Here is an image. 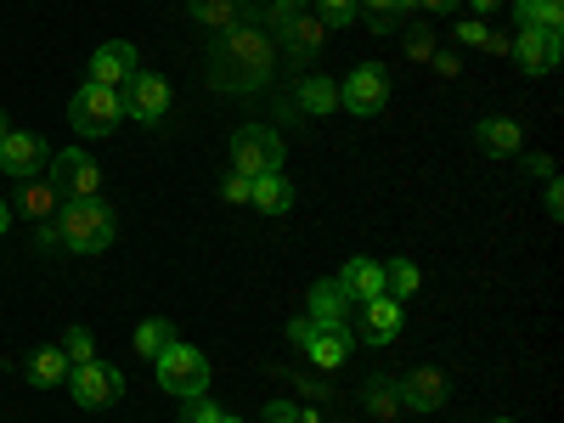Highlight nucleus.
<instances>
[{
  "label": "nucleus",
  "instance_id": "1",
  "mask_svg": "<svg viewBox=\"0 0 564 423\" xmlns=\"http://www.w3.org/2000/svg\"><path fill=\"white\" fill-rule=\"evenodd\" d=\"M276 63V45L260 23H238V29H220L215 34V52H209V85L220 90H260L271 79Z\"/></svg>",
  "mask_w": 564,
  "mask_h": 423
},
{
  "label": "nucleus",
  "instance_id": "2",
  "mask_svg": "<svg viewBox=\"0 0 564 423\" xmlns=\"http://www.w3.org/2000/svg\"><path fill=\"white\" fill-rule=\"evenodd\" d=\"M52 238H57V249H74V254H102L113 243V209L102 198H74L57 209Z\"/></svg>",
  "mask_w": 564,
  "mask_h": 423
},
{
  "label": "nucleus",
  "instance_id": "3",
  "mask_svg": "<svg viewBox=\"0 0 564 423\" xmlns=\"http://www.w3.org/2000/svg\"><path fill=\"white\" fill-rule=\"evenodd\" d=\"M159 384L170 390V395H181V401H193V395H204L209 390V361H204V350H193V345H170L159 361Z\"/></svg>",
  "mask_w": 564,
  "mask_h": 423
},
{
  "label": "nucleus",
  "instance_id": "4",
  "mask_svg": "<svg viewBox=\"0 0 564 423\" xmlns=\"http://www.w3.org/2000/svg\"><path fill=\"white\" fill-rule=\"evenodd\" d=\"M282 170V141L276 130L265 124H243L238 135H231V175H276Z\"/></svg>",
  "mask_w": 564,
  "mask_h": 423
},
{
  "label": "nucleus",
  "instance_id": "5",
  "mask_svg": "<svg viewBox=\"0 0 564 423\" xmlns=\"http://www.w3.org/2000/svg\"><path fill=\"white\" fill-rule=\"evenodd\" d=\"M68 119H74L79 135H108L124 119V102H119V90H108V85H79L74 102H68Z\"/></svg>",
  "mask_w": 564,
  "mask_h": 423
},
{
  "label": "nucleus",
  "instance_id": "6",
  "mask_svg": "<svg viewBox=\"0 0 564 423\" xmlns=\"http://www.w3.org/2000/svg\"><path fill=\"white\" fill-rule=\"evenodd\" d=\"M265 29H276L294 57H316L322 45H327V23L316 12H305V7H271L265 12Z\"/></svg>",
  "mask_w": 564,
  "mask_h": 423
},
{
  "label": "nucleus",
  "instance_id": "7",
  "mask_svg": "<svg viewBox=\"0 0 564 423\" xmlns=\"http://www.w3.org/2000/svg\"><path fill=\"white\" fill-rule=\"evenodd\" d=\"M45 181H52L57 193H63V204H74V198H97V193H102V164L90 159V153H79V148H68V153L52 159Z\"/></svg>",
  "mask_w": 564,
  "mask_h": 423
},
{
  "label": "nucleus",
  "instance_id": "8",
  "mask_svg": "<svg viewBox=\"0 0 564 423\" xmlns=\"http://www.w3.org/2000/svg\"><path fill=\"white\" fill-rule=\"evenodd\" d=\"M384 102H390V74H384V63H361V68L339 85V108H350V113H361V119L384 113Z\"/></svg>",
  "mask_w": 564,
  "mask_h": 423
},
{
  "label": "nucleus",
  "instance_id": "9",
  "mask_svg": "<svg viewBox=\"0 0 564 423\" xmlns=\"http://www.w3.org/2000/svg\"><path fill=\"white\" fill-rule=\"evenodd\" d=\"M119 390H124V379H119V367H108V361H79V367L68 372V395H74L85 412H102Z\"/></svg>",
  "mask_w": 564,
  "mask_h": 423
},
{
  "label": "nucleus",
  "instance_id": "10",
  "mask_svg": "<svg viewBox=\"0 0 564 423\" xmlns=\"http://www.w3.org/2000/svg\"><path fill=\"white\" fill-rule=\"evenodd\" d=\"M119 102H124L130 119L159 124V119L170 113V79H159V74H130V79L119 85Z\"/></svg>",
  "mask_w": 564,
  "mask_h": 423
},
{
  "label": "nucleus",
  "instance_id": "11",
  "mask_svg": "<svg viewBox=\"0 0 564 423\" xmlns=\"http://www.w3.org/2000/svg\"><path fill=\"white\" fill-rule=\"evenodd\" d=\"M45 164H52V153H45V141L34 130H7V141H0V170L12 181H34V175H45Z\"/></svg>",
  "mask_w": 564,
  "mask_h": 423
},
{
  "label": "nucleus",
  "instance_id": "12",
  "mask_svg": "<svg viewBox=\"0 0 564 423\" xmlns=\"http://www.w3.org/2000/svg\"><path fill=\"white\" fill-rule=\"evenodd\" d=\"M508 57L520 63L525 74H553L558 68V34H542V29H520L508 45Z\"/></svg>",
  "mask_w": 564,
  "mask_h": 423
},
{
  "label": "nucleus",
  "instance_id": "13",
  "mask_svg": "<svg viewBox=\"0 0 564 423\" xmlns=\"http://www.w3.org/2000/svg\"><path fill=\"white\" fill-rule=\"evenodd\" d=\"M130 74H141V68H135V45H130V40H108V45H97V57H90V85L119 90Z\"/></svg>",
  "mask_w": 564,
  "mask_h": 423
},
{
  "label": "nucleus",
  "instance_id": "14",
  "mask_svg": "<svg viewBox=\"0 0 564 423\" xmlns=\"http://www.w3.org/2000/svg\"><path fill=\"white\" fill-rule=\"evenodd\" d=\"M401 322H406V311H401L395 294L361 300V339H367V345H390V339L401 334Z\"/></svg>",
  "mask_w": 564,
  "mask_h": 423
},
{
  "label": "nucleus",
  "instance_id": "15",
  "mask_svg": "<svg viewBox=\"0 0 564 423\" xmlns=\"http://www.w3.org/2000/svg\"><path fill=\"white\" fill-rule=\"evenodd\" d=\"M395 390H401V406L435 412V406H446V372H441V367H412Z\"/></svg>",
  "mask_w": 564,
  "mask_h": 423
},
{
  "label": "nucleus",
  "instance_id": "16",
  "mask_svg": "<svg viewBox=\"0 0 564 423\" xmlns=\"http://www.w3.org/2000/svg\"><path fill=\"white\" fill-rule=\"evenodd\" d=\"M334 282H339L356 305H361V300H379V294H384V260H361V254H356V260H345V271H339Z\"/></svg>",
  "mask_w": 564,
  "mask_h": 423
},
{
  "label": "nucleus",
  "instance_id": "17",
  "mask_svg": "<svg viewBox=\"0 0 564 423\" xmlns=\"http://www.w3.org/2000/svg\"><path fill=\"white\" fill-rule=\"evenodd\" d=\"M350 294L339 289V282H316V289H311V305H305V316L316 322V327H345L350 322Z\"/></svg>",
  "mask_w": 564,
  "mask_h": 423
},
{
  "label": "nucleus",
  "instance_id": "18",
  "mask_svg": "<svg viewBox=\"0 0 564 423\" xmlns=\"http://www.w3.org/2000/svg\"><path fill=\"white\" fill-rule=\"evenodd\" d=\"M186 12H193L204 29H215V34H220V29L249 23V12H254V7H249V0H186Z\"/></svg>",
  "mask_w": 564,
  "mask_h": 423
},
{
  "label": "nucleus",
  "instance_id": "19",
  "mask_svg": "<svg viewBox=\"0 0 564 423\" xmlns=\"http://www.w3.org/2000/svg\"><path fill=\"white\" fill-rule=\"evenodd\" d=\"M249 204H254L260 215H289V209H294V186L282 181V170H276V175H254V181H249Z\"/></svg>",
  "mask_w": 564,
  "mask_h": 423
},
{
  "label": "nucleus",
  "instance_id": "20",
  "mask_svg": "<svg viewBox=\"0 0 564 423\" xmlns=\"http://www.w3.org/2000/svg\"><path fill=\"white\" fill-rule=\"evenodd\" d=\"M513 23L542 29V34H564V0H513Z\"/></svg>",
  "mask_w": 564,
  "mask_h": 423
},
{
  "label": "nucleus",
  "instance_id": "21",
  "mask_svg": "<svg viewBox=\"0 0 564 423\" xmlns=\"http://www.w3.org/2000/svg\"><path fill=\"white\" fill-rule=\"evenodd\" d=\"M57 209H63V193L45 175H34V181H23V215L34 220V226H45V220H57Z\"/></svg>",
  "mask_w": 564,
  "mask_h": 423
},
{
  "label": "nucleus",
  "instance_id": "22",
  "mask_svg": "<svg viewBox=\"0 0 564 423\" xmlns=\"http://www.w3.org/2000/svg\"><path fill=\"white\" fill-rule=\"evenodd\" d=\"M305 356L316 367H339L350 356V327H316V334L305 339Z\"/></svg>",
  "mask_w": 564,
  "mask_h": 423
},
{
  "label": "nucleus",
  "instance_id": "23",
  "mask_svg": "<svg viewBox=\"0 0 564 423\" xmlns=\"http://www.w3.org/2000/svg\"><path fill=\"white\" fill-rule=\"evenodd\" d=\"M29 379H34L40 390H57V384H68V356H63V345H45V350H34V356H29Z\"/></svg>",
  "mask_w": 564,
  "mask_h": 423
},
{
  "label": "nucleus",
  "instance_id": "24",
  "mask_svg": "<svg viewBox=\"0 0 564 423\" xmlns=\"http://www.w3.org/2000/svg\"><path fill=\"white\" fill-rule=\"evenodd\" d=\"M475 141L491 159H508V153H520V124H513V119H480Z\"/></svg>",
  "mask_w": 564,
  "mask_h": 423
},
{
  "label": "nucleus",
  "instance_id": "25",
  "mask_svg": "<svg viewBox=\"0 0 564 423\" xmlns=\"http://www.w3.org/2000/svg\"><path fill=\"white\" fill-rule=\"evenodd\" d=\"M300 108H305V113H334V108H339V85L322 79V74H305V79H300Z\"/></svg>",
  "mask_w": 564,
  "mask_h": 423
},
{
  "label": "nucleus",
  "instance_id": "26",
  "mask_svg": "<svg viewBox=\"0 0 564 423\" xmlns=\"http://www.w3.org/2000/svg\"><path fill=\"white\" fill-rule=\"evenodd\" d=\"M457 40L468 45V52H486V57H508V45H513L508 34H491L480 18L475 23H457Z\"/></svg>",
  "mask_w": 564,
  "mask_h": 423
},
{
  "label": "nucleus",
  "instance_id": "27",
  "mask_svg": "<svg viewBox=\"0 0 564 423\" xmlns=\"http://www.w3.org/2000/svg\"><path fill=\"white\" fill-rule=\"evenodd\" d=\"M170 345H175V327H170V322H159V316H153V322H141V327H135V356L159 361Z\"/></svg>",
  "mask_w": 564,
  "mask_h": 423
},
{
  "label": "nucleus",
  "instance_id": "28",
  "mask_svg": "<svg viewBox=\"0 0 564 423\" xmlns=\"http://www.w3.org/2000/svg\"><path fill=\"white\" fill-rule=\"evenodd\" d=\"M367 412L379 417V423H390V417L401 412V390H395L390 379H372V384H367Z\"/></svg>",
  "mask_w": 564,
  "mask_h": 423
},
{
  "label": "nucleus",
  "instance_id": "29",
  "mask_svg": "<svg viewBox=\"0 0 564 423\" xmlns=\"http://www.w3.org/2000/svg\"><path fill=\"white\" fill-rule=\"evenodd\" d=\"M417 282H423V271H417L412 260H390V265H384V294L406 300V294H417Z\"/></svg>",
  "mask_w": 564,
  "mask_h": 423
},
{
  "label": "nucleus",
  "instance_id": "30",
  "mask_svg": "<svg viewBox=\"0 0 564 423\" xmlns=\"http://www.w3.org/2000/svg\"><path fill=\"white\" fill-rule=\"evenodd\" d=\"M63 356H68V367L97 361V339H90V327H68V334H63Z\"/></svg>",
  "mask_w": 564,
  "mask_h": 423
},
{
  "label": "nucleus",
  "instance_id": "31",
  "mask_svg": "<svg viewBox=\"0 0 564 423\" xmlns=\"http://www.w3.org/2000/svg\"><path fill=\"white\" fill-rule=\"evenodd\" d=\"M356 7H367V18H372V29H379V34H390V29H395V18H401L395 0H356Z\"/></svg>",
  "mask_w": 564,
  "mask_h": 423
},
{
  "label": "nucleus",
  "instance_id": "32",
  "mask_svg": "<svg viewBox=\"0 0 564 423\" xmlns=\"http://www.w3.org/2000/svg\"><path fill=\"white\" fill-rule=\"evenodd\" d=\"M361 7H356V0H316V18L327 23V29H339V23H350Z\"/></svg>",
  "mask_w": 564,
  "mask_h": 423
},
{
  "label": "nucleus",
  "instance_id": "33",
  "mask_svg": "<svg viewBox=\"0 0 564 423\" xmlns=\"http://www.w3.org/2000/svg\"><path fill=\"white\" fill-rule=\"evenodd\" d=\"M406 57L412 63H430L435 57V34L430 29H406Z\"/></svg>",
  "mask_w": 564,
  "mask_h": 423
},
{
  "label": "nucleus",
  "instance_id": "34",
  "mask_svg": "<svg viewBox=\"0 0 564 423\" xmlns=\"http://www.w3.org/2000/svg\"><path fill=\"white\" fill-rule=\"evenodd\" d=\"M226 412L215 406V401H204V395H193V401H186V423H220Z\"/></svg>",
  "mask_w": 564,
  "mask_h": 423
},
{
  "label": "nucleus",
  "instance_id": "35",
  "mask_svg": "<svg viewBox=\"0 0 564 423\" xmlns=\"http://www.w3.org/2000/svg\"><path fill=\"white\" fill-rule=\"evenodd\" d=\"M220 198L226 204H249V175H226L220 181Z\"/></svg>",
  "mask_w": 564,
  "mask_h": 423
},
{
  "label": "nucleus",
  "instance_id": "36",
  "mask_svg": "<svg viewBox=\"0 0 564 423\" xmlns=\"http://www.w3.org/2000/svg\"><path fill=\"white\" fill-rule=\"evenodd\" d=\"M430 68H435L441 79H457V74H463V57H457V52H435V57H430Z\"/></svg>",
  "mask_w": 564,
  "mask_h": 423
},
{
  "label": "nucleus",
  "instance_id": "37",
  "mask_svg": "<svg viewBox=\"0 0 564 423\" xmlns=\"http://www.w3.org/2000/svg\"><path fill=\"white\" fill-rule=\"evenodd\" d=\"M265 423H305V412L289 406V401H271V406H265Z\"/></svg>",
  "mask_w": 564,
  "mask_h": 423
},
{
  "label": "nucleus",
  "instance_id": "38",
  "mask_svg": "<svg viewBox=\"0 0 564 423\" xmlns=\"http://www.w3.org/2000/svg\"><path fill=\"white\" fill-rule=\"evenodd\" d=\"M311 334H316V322H311V316H300V322H289V339H294L300 350H305V339H311Z\"/></svg>",
  "mask_w": 564,
  "mask_h": 423
},
{
  "label": "nucleus",
  "instance_id": "39",
  "mask_svg": "<svg viewBox=\"0 0 564 423\" xmlns=\"http://www.w3.org/2000/svg\"><path fill=\"white\" fill-rule=\"evenodd\" d=\"M558 209H564V193H558V181H553V186H547V215L558 220Z\"/></svg>",
  "mask_w": 564,
  "mask_h": 423
},
{
  "label": "nucleus",
  "instance_id": "40",
  "mask_svg": "<svg viewBox=\"0 0 564 423\" xmlns=\"http://www.w3.org/2000/svg\"><path fill=\"white\" fill-rule=\"evenodd\" d=\"M417 7H430V12H452L457 0H417Z\"/></svg>",
  "mask_w": 564,
  "mask_h": 423
},
{
  "label": "nucleus",
  "instance_id": "41",
  "mask_svg": "<svg viewBox=\"0 0 564 423\" xmlns=\"http://www.w3.org/2000/svg\"><path fill=\"white\" fill-rule=\"evenodd\" d=\"M468 7H475V12H486V18H491V12L502 7V0H468Z\"/></svg>",
  "mask_w": 564,
  "mask_h": 423
},
{
  "label": "nucleus",
  "instance_id": "42",
  "mask_svg": "<svg viewBox=\"0 0 564 423\" xmlns=\"http://www.w3.org/2000/svg\"><path fill=\"white\" fill-rule=\"evenodd\" d=\"M12 226V215H7V204H0V231H7Z\"/></svg>",
  "mask_w": 564,
  "mask_h": 423
},
{
  "label": "nucleus",
  "instance_id": "43",
  "mask_svg": "<svg viewBox=\"0 0 564 423\" xmlns=\"http://www.w3.org/2000/svg\"><path fill=\"white\" fill-rule=\"evenodd\" d=\"M271 7H305V0H271Z\"/></svg>",
  "mask_w": 564,
  "mask_h": 423
},
{
  "label": "nucleus",
  "instance_id": "44",
  "mask_svg": "<svg viewBox=\"0 0 564 423\" xmlns=\"http://www.w3.org/2000/svg\"><path fill=\"white\" fill-rule=\"evenodd\" d=\"M395 7H401V12H412V7H417V0H395Z\"/></svg>",
  "mask_w": 564,
  "mask_h": 423
},
{
  "label": "nucleus",
  "instance_id": "45",
  "mask_svg": "<svg viewBox=\"0 0 564 423\" xmlns=\"http://www.w3.org/2000/svg\"><path fill=\"white\" fill-rule=\"evenodd\" d=\"M0 141H7V113H0Z\"/></svg>",
  "mask_w": 564,
  "mask_h": 423
},
{
  "label": "nucleus",
  "instance_id": "46",
  "mask_svg": "<svg viewBox=\"0 0 564 423\" xmlns=\"http://www.w3.org/2000/svg\"><path fill=\"white\" fill-rule=\"evenodd\" d=\"M220 423H243V417H220Z\"/></svg>",
  "mask_w": 564,
  "mask_h": 423
},
{
  "label": "nucleus",
  "instance_id": "47",
  "mask_svg": "<svg viewBox=\"0 0 564 423\" xmlns=\"http://www.w3.org/2000/svg\"><path fill=\"white\" fill-rule=\"evenodd\" d=\"M497 423H508V417H497Z\"/></svg>",
  "mask_w": 564,
  "mask_h": 423
}]
</instances>
